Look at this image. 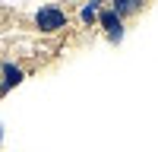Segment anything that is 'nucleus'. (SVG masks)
<instances>
[{
    "label": "nucleus",
    "mask_w": 158,
    "mask_h": 152,
    "mask_svg": "<svg viewBox=\"0 0 158 152\" xmlns=\"http://www.w3.org/2000/svg\"><path fill=\"white\" fill-rule=\"evenodd\" d=\"M32 22H35V29L41 32V35H54V32H60V29H67L70 16H67L60 6H54V3H44V6H38V10L32 13Z\"/></svg>",
    "instance_id": "1"
},
{
    "label": "nucleus",
    "mask_w": 158,
    "mask_h": 152,
    "mask_svg": "<svg viewBox=\"0 0 158 152\" xmlns=\"http://www.w3.org/2000/svg\"><path fill=\"white\" fill-rule=\"evenodd\" d=\"M98 29L104 32L108 44H120V41H123V35H127V22L117 16L111 6H104V10H101V16H98Z\"/></svg>",
    "instance_id": "2"
},
{
    "label": "nucleus",
    "mask_w": 158,
    "mask_h": 152,
    "mask_svg": "<svg viewBox=\"0 0 158 152\" xmlns=\"http://www.w3.org/2000/svg\"><path fill=\"white\" fill-rule=\"evenodd\" d=\"M25 76H29V73H25L22 63H16V60H0V95L10 92V89H16Z\"/></svg>",
    "instance_id": "3"
},
{
    "label": "nucleus",
    "mask_w": 158,
    "mask_h": 152,
    "mask_svg": "<svg viewBox=\"0 0 158 152\" xmlns=\"http://www.w3.org/2000/svg\"><path fill=\"white\" fill-rule=\"evenodd\" d=\"M101 10H104V3H101V0H85V3H79V10H76V19H79V25H85V29L98 25Z\"/></svg>",
    "instance_id": "4"
},
{
    "label": "nucleus",
    "mask_w": 158,
    "mask_h": 152,
    "mask_svg": "<svg viewBox=\"0 0 158 152\" xmlns=\"http://www.w3.org/2000/svg\"><path fill=\"white\" fill-rule=\"evenodd\" d=\"M108 6L127 22V19H133V16H139V13L146 10V0H111Z\"/></svg>",
    "instance_id": "5"
},
{
    "label": "nucleus",
    "mask_w": 158,
    "mask_h": 152,
    "mask_svg": "<svg viewBox=\"0 0 158 152\" xmlns=\"http://www.w3.org/2000/svg\"><path fill=\"white\" fill-rule=\"evenodd\" d=\"M0 143H3V127H0Z\"/></svg>",
    "instance_id": "6"
}]
</instances>
